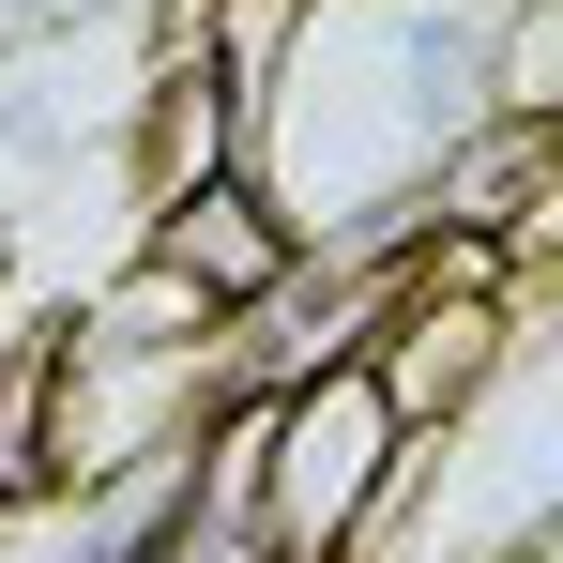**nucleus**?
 Here are the masks:
<instances>
[{"label": "nucleus", "instance_id": "obj_1", "mask_svg": "<svg viewBox=\"0 0 563 563\" xmlns=\"http://www.w3.org/2000/svg\"><path fill=\"white\" fill-rule=\"evenodd\" d=\"M396 457H411V427L380 411L366 351L275 380L260 396V533H275V563H351L380 487H396Z\"/></svg>", "mask_w": 563, "mask_h": 563}, {"label": "nucleus", "instance_id": "obj_2", "mask_svg": "<svg viewBox=\"0 0 563 563\" xmlns=\"http://www.w3.org/2000/svg\"><path fill=\"white\" fill-rule=\"evenodd\" d=\"M137 260H153V275H184L198 305L229 320V305H260V289L289 275V229H275V198L244 184V168H213V184H168V198H153Z\"/></svg>", "mask_w": 563, "mask_h": 563}]
</instances>
